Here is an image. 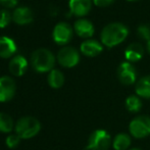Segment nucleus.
Returning <instances> with one entry per match:
<instances>
[{
  "instance_id": "5",
  "label": "nucleus",
  "mask_w": 150,
  "mask_h": 150,
  "mask_svg": "<svg viewBox=\"0 0 150 150\" xmlns=\"http://www.w3.org/2000/svg\"><path fill=\"white\" fill-rule=\"evenodd\" d=\"M129 131L136 139H143L150 136V117L139 115L134 117L130 122Z\"/></svg>"
},
{
  "instance_id": "19",
  "label": "nucleus",
  "mask_w": 150,
  "mask_h": 150,
  "mask_svg": "<svg viewBox=\"0 0 150 150\" xmlns=\"http://www.w3.org/2000/svg\"><path fill=\"white\" fill-rule=\"evenodd\" d=\"M47 81L51 88L58 89V88L62 87V85L64 84V76L58 69H52L48 75Z\"/></svg>"
},
{
  "instance_id": "20",
  "label": "nucleus",
  "mask_w": 150,
  "mask_h": 150,
  "mask_svg": "<svg viewBox=\"0 0 150 150\" xmlns=\"http://www.w3.org/2000/svg\"><path fill=\"white\" fill-rule=\"evenodd\" d=\"M125 105H126V108L128 109V111L132 113H136L140 111L141 107H142V101L138 95H130L126 99Z\"/></svg>"
},
{
  "instance_id": "11",
  "label": "nucleus",
  "mask_w": 150,
  "mask_h": 150,
  "mask_svg": "<svg viewBox=\"0 0 150 150\" xmlns=\"http://www.w3.org/2000/svg\"><path fill=\"white\" fill-rule=\"evenodd\" d=\"M81 52L86 56H89V57H94V56L98 55L101 51L103 50L102 43H100L97 40L93 39H88L85 40L83 43L81 44Z\"/></svg>"
},
{
  "instance_id": "28",
  "label": "nucleus",
  "mask_w": 150,
  "mask_h": 150,
  "mask_svg": "<svg viewBox=\"0 0 150 150\" xmlns=\"http://www.w3.org/2000/svg\"><path fill=\"white\" fill-rule=\"evenodd\" d=\"M129 150H141L140 148H131V149H129Z\"/></svg>"
},
{
  "instance_id": "23",
  "label": "nucleus",
  "mask_w": 150,
  "mask_h": 150,
  "mask_svg": "<svg viewBox=\"0 0 150 150\" xmlns=\"http://www.w3.org/2000/svg\"><path fill=\"white\" fill-rule=\"evenodd\" d=\"M137 34L140 38L149 41L150 40V27L148 25H140L137 29Z\"/></svg>"
},
{
  "instance_id": "29",
  "label": "nucleus",
  "mask_w": 150,
  "mask_h": 150,
  "mask_svg": "<svg viewBox=\"0 0 150 150\" xmlns=\"http://www.w3.org/2000/svg\"><path fill=\"white\" fill-rule=\"evenodd\" d=\"M128 1H136V0H128Z\"/></svg>"
},
{
  "instance_id": "2",
  "label": "nucleus",
  "mask_w": 150,
  "mask_h": 150,
  "mask_svg": "<svg viewBox=\"0 0 150 150\" xmlns=\"http://www.w3.org/2000/svg\"><path fill=\"white\" fill-rule=\"evenodd\" d=\"M54 63H55V57L50 50L45 48H39L32 53V67L38 73L51 71L53 69Z\"/></svg>"
},
{
  "instance_id": "10",
  "label": "nucleus",
  "mask_w": 150,
  "mask_h": 150,
  "mask_svg": "<svg viewBox=\"0 0 150 150\" xmlns=\"http://www.w3.org/2000/svg\"><path fill=\"white\" fill-rule=\"evenodd\" d=\"M69 9L77 16H84L91 10L92 0H69Z\"/></svg>"
},
{
  "instance_id": "16",
  "label": "nucleus",
  "mask_w": 150,
  "mask_h": 150,
  "mask_svg": "<svg viewBox=\"0 0 150 150\" xmlns=\"http://www.w3.org/2000/svg\"><path fill=\"white\" fill-rule=\"evenodd\" d=\"M16 51V44L9 37H0V57L8 58Z\"/></svg>"
},
{
  "instance_id": "25",
  "label": "nucleus",
  "mask_w": 150,
  "mask_h": 150,
  "mask_svg": "<svg viewBox=\"0 0 150 150\" xmlns=\"http://www.w3.org/2000/svg\"><path fill=\"white\" fill-rule=\"evenodd\" d=\"M0 4L6 7H14L18 4V0H0Z\"/></svg>"
},
{
  "instance_id": "24",
  "label": "nucleus",
  "mask_w": 150,
  "mask_h": 150,
  "mask_svg": "<svg viewBox=\"0 0 150 150\" xmlns=\"http://www.w3.org/2000/svg\"><path fill=\"white\" fill-rule=\"evenodd\" d=\"M21 142V137L16 134H10L6 138V145H7L9 148H16Z\"/></svg>"
},
{
  "instance_id": "18",
  "label": "nucleus",
  "mask_w": 150,
  "mask_h": 150,
  "mask_svg": "<svg viewBox=\"0 0 150 150\" xmlns=\"http://www.w3.org/2000/svg\"><path fill=\"white\" fill-rule=\"evenodd\" d=\"M130 146L131 137L126 133H120L112 140V147L115 150H129Z\"/></svg>"
},
{
  "instance_id": "1",
  "label": "nucleus",
  "mask_w": 150,
  "mask_h": 150,
  "mask_svg": "<svg viewBox=\"0 0 150 150\" xmlns=\"http://www.w3.org/2000/svg\"><path fill=\"white\" fill-rule=\"evenodd\" d=\"M128 35L129 29L124 24L119 22L109 23L101 31V43L107 47H113L122 43L128 37Z\"/></svg>"
},
{
  "instance_id": "6",
  "label": "nucleus",
  "mask_w": 150,
  "mask_h": 150,
  "mask_svg": "<svg viewBox=\"0 0 150 150\" xmlns=\"http://www.w3.org/2000/svg\"><path fill=\"white\" fill-rule=\"evenodd\" d=\"M57 60L64 67H74L79 63L80 54L77 49L71 46L62 47L57 53Z\"/></svg>"
},
{
  "instance_id": "3",
  "label": "nucleus",
  "mask_w": 150,
  "mask_h": 150,
  "mask_svg": "<svg viewBox=\"0 0 150 150\" xmlns=\"http://www.w3.org/2000/svg\"><path fill=\"white\" fill-rule=\"evenodd\" d=\"M41 130V124L34 117H24L18 120L16 125V133L21 139H30Z\"/></svg>"
},
{
  "instance_id": "15",
  "label": "nucleus",
  "mask_w": 150,
  "mask_h": 150,
  "mask_svg": "<svg viewBox=\"0 0 150 150\" xmlns=\"http://www.w3.org/2000/svg\"><path fill=\"white\" fill-rule=\"evenodd\" d=\"M76 33L82 38H90L94 34V26L90 21L86 18L78 20L74 25Z\"/></svg>"
},
{
  "instance_id": "22",
  "label": "nucleus",
  "mask_w": 150,
  "mask_h": 150,
  "mask_svg": "<svg viewBox=\"0 0 150 150\" xmlns=\"http://www.w3.org/2000/svg\"><path fill=\"white\" fill-rule=\"evenodd\" d=\"M11 21V14L8 10L1 9L0 10V28H5L8 26Z\"/></svg>"
},
{
  "instance_id": "7",
  "label": "nucleus",
  "mask_w": 150,
  "mask_h": 150,
  "mask_svg": "<svg viewBox=\"0 0 150 150\" xmlns=\"http://www.w3.org/2000/svg\"><path fill=\"white\" fill-rule=\"evenodd\" d=\"M117 75L120 83L127 86L133 85L137 80L136 67L129 61H124L120 63L117 67Z\"/></svg>"
},
{
  "instance_id": "27",
  "label": "nucleus",
  "mask_w": 150,
  "mask_h": 150,
  "mask_svg": "<svg viewBox=\"0 0 150 150\" xmlns=\"http://www.w3.org/2000/svg\"><path fill=\"white\" fill-rule=\"evenodd\" d=\"M146 47H147V51H148L149 54H150V40H149V41H147Z\"/></svg>"
},
{
  "instance_id": "14",
  "label": "nucleus",
  "mask_w": 150,
  "mask_h": 150,
  "mask_svg": "<svg viewBox=\"0 0 150 150\" xmlns=\"http://www.w3.org/2000/svg\"><path fill=\"white\" fill-rule=\"evenodd\" d=\"M12 20L18 25H28L33 21V12L26 6L18 7L12 13Z\"/></svg>"
},
{
  "instance_id": "4",
  "label": "nucleus",
  "mask_w": 150,
  "mask_h": 150,
  "mask_svg": "<svg viewBox=\"0 0 150 150\" xmlns=\"http://www.w3.org/2000/svg\"><path fill=\"white\" fill-rule=\"evenodd\" d=\"M112 144L110 135L103 129H97L91 133L86 150H108Z\"/></svg>"
},
{
  "instance_id": "8",
  "label": "nucleus",
  "mask_w": 150,
  "mask_h": 150,
  "mask_svg": "<svg viewBox=\"0 0 150 150\" xmlns=\"http://www.w3.org/2000/svg\"><path fill=\"white\" fill-rule=\"evenodd\" d=\"M52 37L55 43L58 45H64L67 44L73 38V29L67 23H58L53 29Z\"/></svg>"
},
{
  "instance_id": "9",
  "label": "nucleus",
  "mask_w": 150,
  "mask_h": 150,
  "mask_svg": "<svg viewBox=\"0 0 150 150\" xmlns=\"http://www.w3.org/2000/svg\"><path fill=\"white\" fill-rule=\"evenodd\" d=\"M16 94V83L10 77L0 78V102L11 100Z\"/></svg>"
},
{
  "instance_id": "13",
  "label": "nucleus",
  "mask_w": 150,
  "mask_h": 150,
  "mask_svg": "<svg viewBox=\"0 0 150 150\" xmlns=\"http://www.w3.org/2000/svg\"><path fill=\"white\" fill-rule=\"evenodd\" d=\"M144 55V48L140 43H131L125 50V57L129 62H136Z\"/></svg>"
},
{
  "instance_id": "12",
  "label": "nucleus",
  "mask_w": 150,
  "mask_h": 150,
  "mask_svg": "<svg viewBox=\"0 0 150 150\" xmlns=\"http://www.w3.org/2000/svg\"><path fill=\"white\" fill-rule=\"evenodd\" d=\"M28 69V61L22 55H16L10 60L9 62V71L13 76L21 77Z\"/></svg>"
},
{
  "instance_id": "21",
  "label": "nucleus",
  "mask_w": 150,
  "mask_h": 150,
  "mask_svg": "<svg viewBox=\"0 0 150 150\" xmlns=\"http://www.w3.org/2000/svg\"><path fill=\"white\" fill-rule=\"evenodd\" d=\"M13 120L9 115L5 112H0V132L10 133L13 130Z\"/></svg>"
},
{
  "instance_id": "26",
  "label": "nucleus",
  "mask_w": 150,
  "mask_h": 150,
  "mask_svg": "<svg viewBox=\"0 0 150 150\" xmlns=\"http://www.w3.org/2000/svg\"><path fill=\"white\" fill-rule=\"evenodd\" d=\"M115 0H93L95 5L97 6H107L111 4Z\"/></svg>"
},
{
  "instance_id": "17",
  "label": "nucleus",
  "mask_w": 150,
  "mask_h": 150,
  "mask_svg": "<svg viewBox=\"0 0 150 150\" xmlns=\"http://www.w3.org/2000/svg\"><path fill=\"white\" fill-rule=\"evenodd\" d=\"M135 91L140 98L150 99V76H144L139 79L136 83Z\"/></svg>"
}]
</instances>
